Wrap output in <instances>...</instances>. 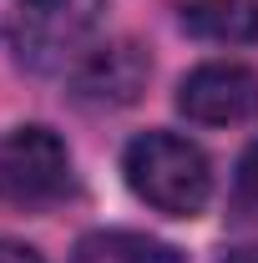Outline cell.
Instances as JSON below:
<instances>
[{
    "instance_id": "9",
    "label": "cell",
    "mask_w": 258,
    "mask_h": 263,
    "mask_svg": "<svg viewBox=\"0 0 258 263\" xmlns=\"http://www.w3.org/2000/svg\"><path fill=\"white\" fill-rule=\"evenodd\" d=\"M0 263H46V258L26 243H15V238H0Z\"/></svg>"
},
{
    "instance_id": "7",
    "label": "cell",
    "mask_w": 258,
    "mask_h": 263,
    "mask_svg": "<svg viewBox=\"0 0 258 263\" xmlns=\"http://www.w3.org/2000/svg\"><path fill=\"white\" fill-rule=\"evenodd\" d=\"M71 263H182V253L162 238H147L132 228H97L76 243Z\"/></svg>"
},
{
    "instance_id": "5",
    "label": "cell",
    "mask_w": 258,
    "mask_h": 263,
    "mask_svg": "<svg viewBox=\"0 0 258 263\" xmlns=\"http://www.w3.org/2000/svg\"><path fill=\"white\" fill-rule=\"evenodd\" d=\"M177 111L197 127H238L258 117V71L243 61H202L177 86Z\"/></svg>"
},
{
    "instance_id": "10",
    "label": "cell",
    "mask_w": 258,
    "mask_h": 263,
    "mask_svg": "<svg viewBox=\"0 0 258 263\" xmlns=\"http://www.w3.org/2000/svg\"><path fill=\"white\" fill-rule=\"evenodd\" d=\"M223 263H258V243H243V248H233Z\"/></svg>"
},
{
    "instance_id": "3",
    "label": "cell",
    "mask_w": 258,
    "mask_h": 263,
    "mask_svg": "<svg viewBox=\"0 0 258 263\" xmlns=\"http://www.w3.org/2000/svg\"><path fill=\"white\" fill-rule=\"evenodd\" d=\"M71 152L51 127H10L0 137V202L21 208V213H41L56 208L71 193Z\"/></svg>"
},
{
    "instance_id": "4",
    "label": "cell",
    "mask_w": 258,
    "mask_h": 263,
    "mask_svg": "<svg viewBox=\"0 0 258 263\" xmlns=\"http://www.w3.org/2000/svg\"><path fill=\"white\" fill-rule=\"evenodd\" d=\"M147 76H152V56L137 41H106V46H91L71 66L66 91L86 111H122L147 91Z\"/></svg>"
},
{
    "instance_id": "6",
    "label": "cell",
    "mask_w": 258,
    "mask_h": 263,
    "mask_svg": "<svg viewBox=\"0 0 258 263\" xmlns=\"http://www.w3.org/2000/svg\"><path fill=\"white\" fill-rule=\"evenodd\" d=\"M182 31L218 46H253L258 0H182Z\"/></svg>"
},
{
    "instance_id": "1",
    "label": "cell",
    "mask_w": 258,
    "mask_h": 263,
    "mask_svg": "<svg viewBox=\"0 0 258 263\" xmlns=\"http://www.w3.org/2000/svg\"><path fill=\"white\" fill-rule=\"evenodd\" d=\"M122 172H127L132 193L167 218H197L213 197V167L202 157V147L177 132L132 137L122 152Z\"/></svg>"
},
{
    "instance_id": "2",
    "label": "cell",
    "mask_w": 258,
    "mask_h": 263,
    "mask_svg": "<svg viewBox=\"0 0 258 263\" xmlns=\"http://www.w3.org/2000/svg\"><path fill=\"white\" fill-rule=\"evenodd\" d=\"M106 0H0V46L21 66H61L101 26Z\"/></svg>"
},
{
    "instance_id": "8",
    "label": "cell",
    "mask_w": 258,
    "mask_h": 263,
    "mask_svg": "<svg viewBox=\"0 0 258 263\" xmlns=\"http://www.w3.org/2000/svg\"><path fill=\"white\" fill-rule=\"evenodd\" d=\"M233 197H238V213L258 218V142L238 157V177H233Z\"/></svg>"
}]
</instances>
